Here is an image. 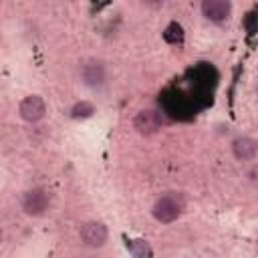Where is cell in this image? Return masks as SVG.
Listing matches in <instances>:
<instances>
[{"label":"cell","mask_w":258,"mask_h":258,"mask_svg":"<svg viewBox=\"0 0 258 258\" xmlns=\"http://www.w3.org/2000/svg\"><path fill=\"white\" fill-rule=\"evenodd\" d=\"M185 210V200L177 191L163 194L155 204H153V218L161 224H171L175 222Z\"/></svg>","instance_id":"1"},{"label":"cell","mask_w":258,"mask_h":258,"mask_svg":"<svg viewBox=\"0 0 258 258\" xmlns=\"http://www.w3.org/2000/svg\"><path fill=\"white\" fill-rule=\"evenodd\" d=\"M50 206V196L42 187H32L22 196V210L28 216H42Z\"/></svg>","instance_id":"2"},{"label":"cell","mask_w":258,"mask_h":258,"mask_svg":"<svg viewBox=\"0 0 258 258\" xmlns=\"http://www.w3.org/2000/svg\"><path fill=\"white\" fill-rule=\"evenodd\" d=\"M79 236H81L83 244H87V246H91V248H101V246L107 242L109 232H107V226H105L103 222L91 220V222L81 224Z\"/></svg>","instance_id":"3"},{"label":"cell","mask_w":258,"mask_h":258,"mask_svg":"<svg viewBox=\"0 0 258 258\" xmlns=\"http://www.w3.org/2000/svg\"><path fill=\"white\" fill-rule=\"evenodd\" d=\"M79 77L87 87H99L105 81V67L97 58H87L79 67Z\"/></svg>","instance_id":"4"},{"label":"cell","mask_w":258,"mask_h":258,"mask_svg":"<svg viewBox=\"0 0 258 258\" xmlns=\"http://www.w3.org/2000/svg\"><path fill=\"white\" fill-rule=\"evenodd\" d=\"M18 113H20V117H22L24 121L36 123V121H40V119L44 117L46 105H44L42 97H38V95H28V97H24V99L20 101Z\"/></svg>","instance_id":"5"},{"label":"cell","mask_w":258,"mask_h":258,"mask_svg":"<svg viewBox=\"0 0 258 258\" xmlns=\"http://www.w3.org/2000/svg\"><path fill=\"white\" fill-rule=\"evenodd\" d=\"M161 125H163V117H161V113L155 111V109H141V111L135 115V119H133V127H135L141 135H151V133H155Z\"/></svg>","instance_id":"6"},{"label":"cell","mask_w":258,"mask_h":258,"mask_svg":"<svg viewBox=\"0 0 258 258\" xmlns=\"http://www.w3.org/2000/svg\"><path fill=\"white\" fill-rule=\"evenodd\" d=\"M232 12V4L226 0H204L202 14L212 22H224Z\"/></svg>","instance_id":"7"},{"label":"cell","mask_w":258,"mask_h":258,"mask_svg":"<svg viewBox=\"0 0 258 258\" xmlns=\"http://www.w3.org/2000/svg\"><path fill=\"white\" fill-rule=\"evenodd\" d=\"M232 151L236 155V159L240 161H248V159H254L256 153H258V143L250 137H240L232 143Z\"/></svg>","instance_id":"8"},{"label":"cell","mask_w":258,"mask_h":258,"mask_svg":"<svg viewBox=\"0 0 258 258\" xmlns=\"http://www.w3.org/2000/svg\"><path fill=\"white\" fill-rule=\"evenodd\" d=\"M127 248L135 258H151V248L145 240H131L127 244Z\"/></svg>","instance_id":"9"},{"label":"cell","mask_w":258,"mask_h":258,"mask_svg":"<svg viewBox=\"0 0 258 258\" xmlns=\"http://www.w3.org/2000/svg\"><path fill=\"white\" fill-rule=\"evenodd\" d=\"M163 38H165L167 42H171V44L181 42V40H183V28H181V24H177V22L167 24L165 30H163Z\"/></svg>","instance_id":"10"},{"label":"cell","mask_w":258,"mask_h":258,"mask_svg":"<svg viewBox=\"0 0 258 258\" xmlns=\"http://www.w3.org/2000/svg\"><path fill=\"white\" fill-rule=\"evenodd\" d=\"M93 113H95V105L89 103V101H81V103H77V105L71 109V117H73V119H87V117H91Z\"/></svg>","instance_id":"11"},{"label":"cell","mask_w":258,"mask_h":258,"mask_svg":"<svg viewBox=\"0 0 258 258\" xmlns=\"http://www.w3.org/2000/svg\"><path fill=\"white\" fill-rule=\"evenodd\" d=\"M244 26L248 30V34H254L258 30V12H250L246 18H244Z\"/></svg>","instance_id":"12"},{"label":"cell","mask_w":258,"mask_h":258,"mask_svg":"<svg viewBox=\"0 0 258 258\" xmlns=\"http://www.w3.org/2000/svg\"><path fill=\"white\" fill-rule=\"evenodd\" d=\"M246 177H248V181H250L252 185H256V187H258V165H252V167L248 169Z\"/></svg>","instance_id":"13"},{"label":"cell","mask_w":258,"mask_h":258,"mask_svg":"<svg viewBox=\"0 0 258 258\" xmlns=\"http://www.w3.org/2000/svg\"><path fill=\"white\" fill-rule=\"evenodd\" d=\"M256 91H258V85H256Z\"/></svg>","instance_id":"14"}]
</instances>
